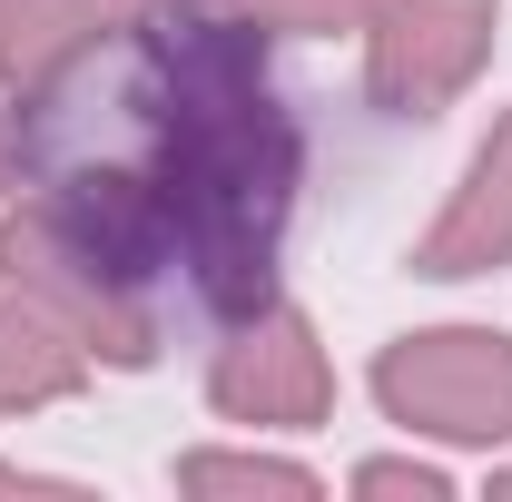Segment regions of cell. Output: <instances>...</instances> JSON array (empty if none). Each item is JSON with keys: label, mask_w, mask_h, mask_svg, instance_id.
<instances>
[{"label": "cell", "mask_w": 512, "mask_h": 502, "mask_svg": "<svg viewBox=\"0 0 512 502\" xmlns=\"http://www.w3.org/2000/svg\"><path fill=\"white\" fill-rule=\"evenodd\" d=\"M20 168L40 197L128 256L148 286H188L207 315L276 296L306 138L247 30L197 0H148L119 40L10 89Z\"/></svg>", "instance_id": "obj_1"}, {"label": "cell", "mask_w": 512, "mask_h": 502, "mask_svg": "<svg viewBox=\"0 0 512 502\" xmlns=\"http://www.w3.org/2000/svg\"><path fill=\"white\" fill-rule=\"evenodd\" d=\"M0 286L30 296V306L50 315L89 365H109V375L158 365V345H168L158 286H148L128 256L99 247L60 197H20V207L0 217Z\"/></svg>", "instance_id": "obj_2"}, {"label": "cell", "mask_w": 512, "mask_h": 502, "mask_svg": "<svg viewBox=\"0 0 512 502\" xmlns=\"http://www.w3.org/2000/svg\"><path fill=\"white\" fill-rule=\"evenodd\" d=\"M375 404L384 424L463 453H503L512 443V335L503 325H414L375 355Z\"/></svg>", "instance_id": "obj_3"}, {"label": "cell", "mask_w": 512, "mask_h": 502, "mask_svg": "<svg viewBox=\"0 0 512 502\" xmlns=\"http://www.w3.org/2000/svg\"><path fill=\"white\" fill-rule=\"evenodd\" d=\"M207 404L237 434H316L335 414V355H325L316 315L286 296L227 315V345L207 365Z\"/></svg>", "instance_id": "obj_4"}, {"label": "cell", "mask_w": 512, "mask_h": 502, "mask_svg": "<svg viewBox=\"0 0 512 502\" xmlns=\"http://www.w3.org/2000/svg\"><path fill=\"white\" fill-rule=\"evenodd\" d=\"M503 50V0H375L365 99L384 119H444Z\"/></svg>", "instance_id": "obj_5"}, {"label": "cell", "mask_w": 512, "mask_h": 502, "mask_svg": "<svg viewBox=\"0 0 512 502\" xmlns=\"http://www.w3.org/2000/svg\"><path fill=\"white\" fill-rule=\"evenodd\" d=\"M493 266H512V109L483 128V148L463 158L444 217H434L424 247H414V276H434V286L493 276Z\"/></svg>", "instance_id": "obj_6"}, {"label": "cell", "mask_w": 512, "mask_h": 502, "mask_svg": "<svg viewBox=\"0 0 512 502\" xmlns=\"http://www.w3.org/2000/svg\"><path fill=\"white\" fill-rule=\"evenodd\" d=\"M138 10L148 0H0V89H30V79L69 69L79 50L119 40Z\"/></svg>", "instance_id": "obj_7"}, {"label": "cell", "mask_w": 512, "mask_h": 502, "mask_svg": "<svg viewBox=\"0 0 512 502\" xmlns=\"http://www.w3.org/2000/svg\"><path fill=\"white\" fill-rule=\"evenodd\" d=\"M89 375H99V365L69 345L60 325L30 306V296L0 286V414H50V404H69Z\"/></svg>", "instance_id": "obj_8"}, {"label": "cell", "mask_w": 512, "mask_h": 502, "mask_svg": "<svg viewBox=\"0 0 512 502\" xmlns=\"http://www.w3.org/2000/svg\"><path fill=\"white\" fill-rule=\"evenodd\" d=\"M168 483L197 502H316L325 483L306 473V463H286V453H256V443H197V453H178L168 463Z\"/></svg>", "instance_id": "obj_9"}, {"label": "cell", "mask_w": 512, "mask_h": 502, "mask_svg": "<svg viewBox=\"0 0 512 502\" xmlns=\"http://www.w3.org/2000/svg\"><path fill=\"white\" fill-rule=\"evenodd\" d=\"M247 40H365L375 0H197Z\"/></svg>", "instance_id": "obj_10"}, {"label": "cell", "mask_w": 512, "mask_h": 502, "mask_svg": "<svg viewBox=\"0 0 512 502\" xmlns=\"http://www.w3.org/2000/svg\"><path fill=\"white\" fill-rule=\"evenodd\" d=\"M345 483H355L365 502H394V493H414V502H444V493H453V473H444V463H424V453H375V463H355Z\"/></svg>", "instance_id": "obj_11"}, {"label": "cell", "mask_w": 512, "mask_h": 502, "mask_svg": "<svg viewBox=\"0 0 512 502\" xmlns=\"http://www.w3.org/2000/svg\"><path fill=\"white\" fill-rule=\"evenodd\" d=\"M0 493H20V502H79L89 483H69V473H40V463H10V453H0Z\"/></svg>", "instance_id": "obj_12"}, {"label": "cell", "mask_w": 512, "mask_h": 502, "mask_svg": "<svg viewBox=\"0 0 512 502\" xmlns=\"http://www.w3.org/2000/svg\"><path fill=\"white\" fill-rule=\"evenodd\" d=\"M10 178H20V138H10V119H0V197H10Z\"/></svg>", "instance_id": "obj_13"}, {"label": "cell", "mask_w": 512, "mask_h": 502, "mask_svg": "<svg viewBox=\"0 0 512 502\" xmlns=\"http://www.w3.org/2000/svg\"><path fill=\"white\" fill-rule=\"evenodd\" d=\"M493 493H503V502H512V463H503V473H493Z\"/></svg>", "instance_id": "obj_14"}]
</instances>
